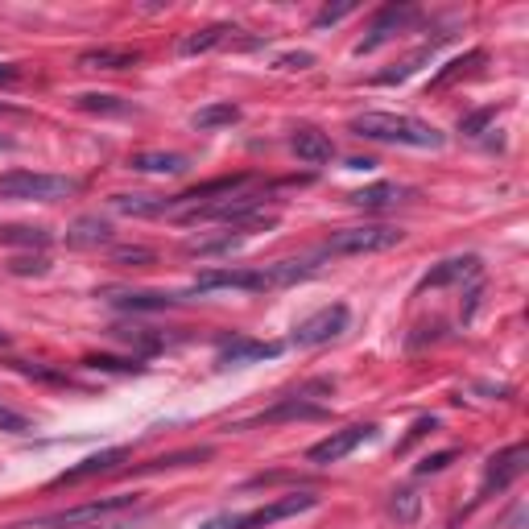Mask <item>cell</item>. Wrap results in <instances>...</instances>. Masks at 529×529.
<instances>
[{
	"instance_id": "6da1fadb",
	"label": "cell",
	"mask_w": 529,
	"mask_h": 529,
	"mask_svg": "<svg viewBox=\"0 0 529 529\" xmlns=\"http://www.w3.org/2000/svg\"><path fill=\"white\" fill-rule=\"evenodd\" d=\"M348 129L364 141H377V145H406V149H443L447 145V137L434 129L430 120H418L406 112H364Z\"/></svg>"
},
{
	"instance_id": "7a4b0ae2",
	"label": "cell",
	"mask_w": 529,
	"mask_h": 529,
	"mask_svg": "<svg viewBox=\"0 0 529 529\" xmlns=\"http://www.w3.org/2000/svg\"><path fill=\"white\" fill-rule=\"evenodd\" d=\"M137 496H100V501H87L79 509H62V513H42V517H25V521H9L5 529H100L104 521L137 509Z\"/></svg>"
},
{
	"instance_id": "3957f363",
	"label": "cell",
	"mask_w": 529,
	"mask_h": 529,
	"mask_svg": "<svg viewBox=\"0 0 529 529\" xmlns=\"http://www.w3.org/2000/svg\"><path fill=\"white\" fill-rule=\"evenodd\" d=\"M75 195V182L62 174H38V170H9L0 174V199L13 203H58Z\"/></svg>"
},
{
	"instance_id": "277c9868",
	"label": "cell",
	"mask_w": 529,
	"mask_h": 529,
	"mask_svg": "<svg viewBox=\"0 0 529 529\" xmlns=\"http://www.w3.org/2000/svg\"><path fill=\"white\" fill-rule=\"evenodd\" d=\"M406 240L401 228L389 224H360V228H344L331 232L327 244L319 248V257H364V253H385V248H397Z\"/></svg>"
},
{
	"instance_id": "5b68a950",
	"label": "cell",
	"mask_w": 529,
	"mask_h": 529,
	"mask_svg": "<svg viewBox=\"0 0 529 529\" xmlns=\"http://www.w3.org/2000/svg\"><path fill=\"white\" fill-rule=\"evenodd\" d=\"M315 505H319V496H310V492H302V496H282V501H273V505H265V509H253V513H224V517H211V521H203L199 529H265V525H273V521H286V517L306 513V509H315Z\"/></svg>"
},
{
	"instance_id": "8992f818",
	"label": "cell",
	"mask_w": 529,
	"mask_h": 529,
	"mask_svg": "<svg viewBox=\"0 0 529 529\" xmlns=\"http://www.w3.org/2000/svg\"><path fill=\"white\" fill-rule=\"evenodd\" d=\"M529 468V447L525 443H513L505 451H496L484 468V484H480V501H488L492 492H505L509 484H517Z\"/></svg>"
},
{
	"instance_id": "52a82bcc",
	"label": "cell",
	"mask_w": 529,
	"mask_h": 529,
	"mask_svg": "<svg viewBox=\"0 0 529 529\" xmlns=\"http://www.w3.org/2000/svg\"><path fill=\"white\" fill-rule=\"evenodd\" d=\"M348 319H352V310L344 302H335V306H323L319 315H310L306 323L294 327V344L298 348H319V344H331V339H339L348 331Z\"/></svg>"
},
{
	"instance_id": "ba28073f",
	"label": "cell",
	"mask_w": 529,
	"mask_h": 529,
	"mask_svg": "<svg viewBox=\"0 0 529 529\" xmlns=\"http://www.w3.org/2000/svg\"><path fill=\"white\" fill-rule=\"evenodd\" d=\"M418 21V9L414 5H385L377 17H372V25H368V34L356 42V54H372L377 46H385L389 38H397L406 25H414Z\"/></svg>"
},
{
	"instance_id": "9c48e42d",
	"label": "cell",
	"mask_w": 529,
	"mask_h": 529,
	"mask_svg": "<svg viewBox=\"0 0 529 529\" xmlns=\"http://www.w3.org/2000/svg\"><path fill=\"white\" fill-rule=\"evenodd\" d=\"M377 434V426H344V430H331L323 443H315L306 451L310 463H319V468H327V463H339V459H348L364 439H372Z\"/></svg>"
},
{
	"instance_id": "30bf717a",
	"label": "cell",
	"mask_w": 529,
	"mask_h": 529,
	"mask_svg": "<svg viewBox=\"0 0 529 529\" xmlns=\"http://www.w3.org/2000/svg\"><path fill=\"white\" fill-rule=\"evenodd\" d=\"M211 290H244V294H261L265 277L261 269H207L199 273V282L186 294H211Z\"/></svg>"
},
{
	"instance_id": "8fae6325",
	"label": "cell",
	"mask_w": 529,
	"mask_h": 529,
	"mask_svg": "<svg viewBox=\"0 0 529 529\" xmlns=\"http://www.w3.org/2000/svg\"><path fill=\"white\" fill-rule=\"evenodd\" d=\"M129 459V447H108L100 455H87L83 463H75L71 472H62L50 488H67V484H83V480H96V476H108V472H120V463Z\"/></svg>"
},
{
	"instance_id": "7c38bea8",
	"label": "cell",
	"mask_w": 529,
	"mask_h": 529,
	"mask_svg": "<svg viewBox=\"0 0 529 529\" xmlns=\"http://www.w3.org/2000/svg\"><path fill=\"white\" fill-rule=\"evenodd\" d=\"M315 418H327L323 406H315V401H306V393H294V397H282L273 410L257 414L248 426H277V422H315Z\"/></svg>"
},
{
	"instance_id": "4fadbf2b",
	"label": "cell",
	"mask_w": 529,
	"mask_h": 529,
	"mask_svg": "<svg viewBox=\"0 0 529 529\" xmlns=\"http://www.w3.org/2000/svg\"><path fill=\"white\" fill-rule=\"evenodd\" d=\"M282 356V344H261V339H244V335H232L220 344V364L232 368V364H257V360H273Z\"/></svg>"
},
{
	"instance_id": "5bb4252c",
	"label": "cell",
	"mask_w": 529,
	"mask_h": 529,
	"mask_svg": "<svg viewBox=\"0 0 529 529\" xmlns=\"http://www.w3.org/2000/svg\"><path fill=\"white\" fill-rule=\"evenodd\" d=\"M480 273V257H451V261H439L422 282H418V294L422 290H443V286H455V282H468V277Z\"/></svg>"
},
{
	"instance_id": "9a60e30c",
	"label": "cell",
	"mask_w": 529,
	"mask_h": 529,
	"mask_svg": "<svg viewBox=\"0 0 529 529\" xmlns=\"http://www.w3.org/2000/svg\"><path fill=\"white\" fill-rule=\"evenodd\" d=\"M319 273V257H302V261H273V265H261V277H265V290H286V286H298L306 277Z\"/></svg>"
},
{
	"instance_id": "2e32d148",
	"label": "cell",
	"mask_w": 529,
	"mask_h": 529,
	"mask_svg": "<svg viewBox=\"0 0 529 529\" xmlns=\"http://www.w3.org/2000/svg\"><path fill=\"white\" fill-rule=\"evenodd\" d=\"M290 149H294V158L306 162V166H327L335 158V141L319 129H298L290 137Z\"/></svg>"
},
{
	"instance_id": "e0dca14e",
	"label": "cell",
	"mask_w": 529,
	"mask_h": 529,
	"mask_svg": "<svg viewBox=\"0 0 529 529\" xmlns=\"http://www.w3.org/2000/svg\"><path fill=\"white\" fill-rule=\"evenodd\" d=\"M112 306L116 310H133V315H149V310L178 306V294H166V290H120V294H112Z\"/></svg>"
},
{
	"instance_id": "ac0fdd59",
	"label": "cell",
	"mask_w": 529,
	"mask_h": 529,
	"mask_svg": "<svg viewBox=\"0 0 529 529\" xmlns=\"http://www.w3.org/2000/svg\"><path fill=\"white\" fill-rule=\"evenodd\" d=\"M137 62H141V54L129 46H100V50H87L79 58V67L83 71H129Z\"/></svg>"
},
{
	"instance_id": "d6986e66",
	"label": "cell",
	"mask_w": 529,
	"mask_h": 529,
	"mask_svg": "<svg viewBox=\"0 0 529 529\" xmlns=\"http://www.w3.org/2000/svg\"><path fill=\"white\" fill-rule=\"evenodd\" d=\"M129 170L178 178V174L191 170V158H186V153H162V149H158V153H133V158H129Z\"/></svg>"
},
{
	"instance_id": "ffe728a7",
	"label": "cell",
	"mask_w": 529,
	"mask_h": 529,
	"mask_svg": "<svg viewBox=\"0 0 529 529\" xmlns=\"http://www.w3.org/2000/svg\"><path fill=\"white\" fill-rule=\"evenodd\" d=\"M67 244H71V248H100V244H112V224L100 220V215H79V220L67 228Z\"/></svg>"
},
{
	"instance_id": "44dd1931",
	"label": "cell",
	"mask_w": 529,
	"mask_h": 529,
	"mask_svg": "<svg viewBox=\"0 0 529 529\" xmlns=\"http://www.w3.org/2000/svg\"><path fill=\"white\" fill-rule=\"evenodd\" d=\"M406 195H410L406 186H397V182H377V186H364V191L348 195V203H352V207H364V211H381V207L401 203Z\"/></svg>"
},
{
	"instance_id": "7402d4cb",
	"label": "cell",
	"mask_w": 529,
	"mask_h": 529,
	"mask_svg": "<svg viewBox=\"0 0 529 529\" xmlns=\"http://www.w3.org/2000/svg\"><path fill=\"white\" fill-rule=\"evenodd\" d=\"M228 34H236V29L232 25H211V29H195V34H186L182 42H178V54H186V58H191V54H207V50H215V46H220Z\"/></svg>"
},
{
	"instance_id": "603a6c76",
	"label": "cell",
	"mask_w": 529,
	"mask_h": 529,
	"mask_svg": "<svg viewBox=\"0 0 529 529\" xmlns=\"http://www.w3.org/2000/svg\"><path fill=\"white\" fill-rule=\"evenodd\" d=\"M112 207L124 215H170V199L158 195H112Z\"/></svg>"
},
{
	"instance_id": "cb8c5ba5",
	"label": "cell",
	"mask_w": 529,
	"mask_h": 529,
	"mask_svg": "<svg viewBox=\"0 0 529 529\" xmlns=\"http://www.w3.org/2000/svg\"><path fill=\"white\" fill-rule=\"evenodd\" d=\"M240 120V108L236 104H207L191 116V124L199 133H211V129H224V124H236Z\"/></svg>"
},
{
	"instance_id": "d4e9b609",
	"label": "cell",
	"mask_w": 529,
	"mask_h": 529,
	"mask_svg": "<svg viewBox=\"0 0 529 529\" xmlns=\"http://www.w3.org/2000/svg\"><path fill=\"white\" fill-rule=\"evenodd\" d=\"M203 459H211V447H199V451H178V455H162V459L145 463V468H137V472L145 476V472H170V468H191V463H203Z\"/></svg>"
},
{
	"instance_id": "484cf974",
	"label": "cell",
	"mask_w": 529,
	"mask_h": 529,
	"mask_svg": "<svg viewBox=\"0 0 529 529\" xmlns=\"http://www.w3.org/2000/svg\"><path fill=\"white\" fill-rule=\"evenodd\" d=\"M75 104L83 112H96V116H124V112H129V104H120L116 96H108V91H83Z\"/></svg>"
},
{
	"instance_id": "4316f807",
	"label": "cell",
	"mask_w": 529,
	"mask_h": 529,
	"mask_svg": "<svg viewBox=\"0 0 529 529\" xmlns=\"http://www.w3.org/2000/svg\"><path fill=\"white\" fill-rule=\"evenodd\" d=\"M476 62H484V50H472V54H463V58H451L447 67L430 79V87H447V83H455L459 75H468V71L476 67Z\"/></svg>"
},
{
	"instance_id": "83f0119b",
	"label": "cell",
	"mask_w": 529,
	"mask_h": 529,
	"mask_svg": "<svg viewBox=\"0 0 529 529\" xmlns=\"http://www.w3.org/2000/svg\"><path fill=\"white\" fill-rule=\"evenodd\" d=\"M13 372H21V377L29 381H42V385H71L67 372H58V368H46V364H25V360H9Z\"/></svg>"
},
{
	"instance_id": "f1b7e54d",
	"label": "cell",
	"mask_w": 529,
	"mask_h": 529,
	"mask_svg": "<svg viewBox=\"0 0 529 529\" xmlns=\"http://www.w3.org/2000/svg\"><path fill=\"white\" fill-rule=\"evenodd\" d=\"M0 244H29V248H46L50 244V232L46 228H0Z\"/></svg>"
},
{
	"instance_id": "f546056e",
	"label": "cell",
	"mask_w": 529,
	"mask_h": 529,
	"mask_svg": "<svg viewBox=\"0 0 529 529\" xmlns=\"http://www.w3.org/2000/svg\"><path fill=\"white\" fill-rule=\"evenodd\" d=\"M430 50H434V46H422V50H418V54H410L406 62H397L393 71H381V75H372V83H401V79H410V75H414V71L422 67V62L430 58Z\"/></svg>"
},
{
	"instance_id": "4dcf8cb0",
	"label": "cell",
	"mask_w": 529,
	"mask_h": 529,
	"mask_svg": "<svg viewBox=\"0 0 529 529\" xmlns=\"http://www.w3.org/2000/svg\"><path fill=\"white\" fill-rule=\"evenodd\" d=\"M112 261L116 265H133V269H145V265H153L158 261V253H153V248H141V244H124V248H112Z\"/></svg>"
},
{
	"instance_id": "1f68e13d",
	"label": "cell",
	"mask_w": 529,
	"mask_h": 529,
	"mask_svg": "<svg viewBox=\"0 0 529 529\" xmlns=\"http://www.w3.org/2000/svg\"><path fill=\"white\" fill-rule=\"evenodd\" d=\"M240 244H244V236H232V232H228V236H220V240H195L191 253H195V257H215V253H232V248H240Z\"/></svg>"
},
{
	"instance_id": "d6a6232c",
	"label": "cell",
	"mask_w": 529,
	"mask_h": 529,
	"mask_svg": "<svg viewBox=\"0 0 529 529\" xmlns=\"http://www.w3.org/2000/svg\"><path fill=\"white\" fill-rule=\"evenodd\" d=\"M389 509H393L397 521H406V525H410V521L418 517V492H410V488L393 492V505H389Z\"/></svg>"
},
{
	"instance_id": "836d02e7",
	"label": "cell",
	"mask_w": 529,
	"mask_h": 529,
	"mask_svg": "<svg viewBox=\"0 0 529 529\" xmlns=\"http://www.w3.org/2000/svg\"><path fill=\"white\" fill-rule=\"evenodd\" d=\"M492 120H496V108H476V112H468V116L459 120V133H468V137H480V133L488 129Z\"/></svg>"
},
{
	"instance_id": "e575fe53",
	"label": "cell",
	"mask_w": 529,
	"mask_h": 529,
	"mask_svg": "<svg viewBox=\"0 0 529 529\" xmlns=\"http://www.w3.org/2000/svg\"><path fill=\"white\" fill-rule=\"evenodd\" d=\"M87 368H104V372H141L137 360H112V356H87Z\"/></svg>"
},
{
	"instance_id": "d590c367",
	"label": "cell",
	"mask_w": 529,
	"mask_h": 529,
	"mask_svg": "<svg viewBox=\"0 0 529 529\" xmlns=\"http://www.w3.org/2000/svg\"><path fill=\"white\" fill-rule=\"evenodd\" d=\"M455 459H459V451H439V455H426V459L418 463V476H434V472H443V468H451Z\"/></svg>"
},
{
	"instance_id": "8d00e7d4",
	"label": "cell",
	"mask_w": 529,
	"mask_h": 529,
	"mask_svg": "<svg viewBox=\"0 0 529 529\" xmlns=\"http://www.w3.org/2000/svg\"><path fill=\"white\" fill-rule=\"evenodd\" d=\"M352 13H356V5H327V9H319V17H315V29H327V25L344 21V17H352Z\"/></svg>"
},
{
	"instance_id": "74e56055",
	"label": "cell",
	"mask_w": 529,
	"mask_h": 529,
	"mask_svg": "<svg viewBox=\"0 0 529 529\" xmlns=\"http://www.w3.org/2000/svg\"><path fill=\"white\" fill-rule=\"evenodd\" d=\"M277 67H282V71H306V67H315V54H306V50L282 54V58H277Z\"/></svg>"
},
{
	"instance_id": "f35d334b",
	"label": "cell",
	"mask_w": 529,
	"mask_h": 529,
	"mask_svg": "<svg viewBox=\"0 0 529 529\" xmlns=\"http://www.w3.org/2000/svg\"><path fill=\"white\" fill-rule=\"evenodd\" d=\"M9 269L25 277V273H46L50 265H46V257H17V261H9Z\"/></svg>"
},
{
	"instance_id": "ab89813d",
	"label": "cell",
	"mask_w": 529,
	"mask_h": 529,
	"mask_svg": "<svg viewBox=\"0 0 529 529\" xmlns=\"http://www.w3.org/2000/svg\"><path fill=\"white\" fill-rule=\"evenodd\" d=\"M434 426H439L434 418H418V422H414V430H410V439H406V443H397V451H410V447L422 439V434H426V430H434Z\"/></svg>"
},
{
	"instance_id": "60d3db41",
	"label": "cell",
	"mask_w": 529,
	"mask_h": 529,
	"mask_svg": "<svg viewBox=\"0 0 529 529\" xmlns=\"http://www.w3.org/2000/svg\"><path fill=\"white\" fill-rule=\"evenodd\" d=\"M0 430H9V434H25V430H29V422H25L21 414H13V410H0Z\"/></svg>"
},
{
	"instance_id": "b9f144b4",
	"label": "cell",
	"mask_w": 529,
	"mask_h": 529,
	"mask_svg": "<svg viewBox=\"0 0 529 529\" xmlns=\"http://www.w3.org/2000/svg\"><path fill=\"white\" fill-rule=\"evenodd\" d=\"M0 83H17V67H13V62H0Z\"/></svg>"
},
{
	"instance_id": "7bdbcfd3",
	"label": "cell",
	"mask_w": 529,
	"mask_h": 529,
	"mask_svg": "<svg viewBox=\"0 0 529 529\" xmlns=\"http://www.w3.org/2000/svg\"><path fill=\"white\" fill-rule=\"evenodd\" d=\"M5 149H13V137H0V153H5Z\"/></svg>"
},
{
	"instance_id": "ee69618b",
	"label": "cell",
	"mask_w": 529,
	"mask_h": 529,
	"mask_svg": "<svg viewBox=\"0 0 529 529\" xmlns=\"http://www.w3.org/2000/svg\"><path fill=\"white\" fill-rule=\"evenodd\" d=\"M0 348H9V335L5 331H0Z\"/></svg>"
}]
</instances>
